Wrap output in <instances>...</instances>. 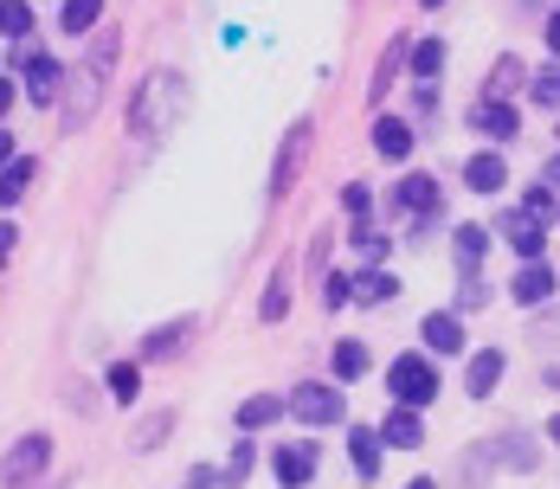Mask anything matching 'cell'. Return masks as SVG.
<instances>
[{
    "instance_id": "cell-37",
    "label": "cell",
    "mask_w": 560,
    "mask_h": 489,
    "mask_svg": "<svg viewBox=\"0 0 560 489\" xmlns=\"http://www.w3.org/2000/svg\"><path fill=\"white\" fill-rule=\"evenodd\" d=\"M522 213H528V219H541V225H555V219H560V200H555V187H548L541 174L528 181V200H522Z\"/></svg>"
},
{
    "instance_id": "cell-10",
    "label": "cell",
    "mask_w": 560,
    "mask_h": 489,
    "mask_svg": "<svg viewBox=\"0 0 560 489\" xmlns=\"http://www.w3.org/2000/svg\"><path fill=\"white\" fill-rule=\"evenodd\" d=\"M194 335H200V316H174V323L149 328V335L136 341V361H142V368H149V361H180Z\"/></svg>"
},
{
    "instance_id": "cell-11",
    "label": "cell",
    "mask_w": 560,
    "mask_h": 489,
    "mask_svg": "<svg viewBox=\"0 0 560 489\" xmlns=\"http://www.w3.org/2000/svg\"><path fill=\"white\" fill-rule=\"evenodd\" d=\"M368 142H374V155H381V162L406 167V162H412V149H419V129H412L406 116L381 109V116H374V129H368Z\"/></svg>"
},
{
    "instance_id": "cell-33",
    "label": "cell",
    "mask_w": 560,
    "mask_h": 489,
    "mask_svg": "<svg viewBox=\"0 0 560 489\" xmlns=\"http://www.w3.org/2000/svg\"><path fill=\"white\" fill-rule=\"evenodd\" d=\"M33 33H39L33 0H0V39H33Z\"/></svg>"
},
{
    "instance_id": "cell-39",
    "label": "cell",
    "mask_w": 560,
    "mask_h": 489,
    "mask_svg": "<svg viewBox=\"0 0 560 489\" xmlns=\"http://www.w3.org/2000/svg\"><path fill=\"white\" fill-rule=\"evenodd\" d=\"M354 303V277L348 271H323V310L336 316V310H348Z\"/></svg>"
},
{
    "instance_id": "cell-16",
    "label": "cell",
    "mask_w": 560,
    "mask_h": 489,
    "mask_svg": "<svg viewBox=\"0 0 560 489\" xmlns=\"http://www.w3.org/2000/svg\"><path fill=\"white\" fill-rule=\"evenodd\" d=\"M555 290H560V277L548 258H535V265H522L515 271V283H509V296L522 303V310H541V303H555Z\"/></svg>"
},
{
    "instance_id": "cell-18",
    "label": "cell",
    "mask_w": 560,
    "mask_h": 489,
    "mask_svg": "<svg viewBox=\"0 0 560 489\" xmlns=\"http://www.w3.org/2000/svg\"><path fill=\"white\" fill-rule=\"evenodd\" d=\"M374 374V354H368V341L361 335H341L336 348H329V381L336 386H354Z\"/></svg>"
},
{
    "instance_id": "cell-31",
    "label": "cell",
    "mask_w": 560,
    "mask_h": 489,
    "mask_svg": "<svg viewBox=\"0 0 560 489\" xmlns=\"http://www.w3.org/2000/svg\"><path fill=\"white\" fill-rule=\"evenodd\" d=\"M33 174H39L33 155H13V162L0 167V207H20V200H26V187H33Z\"/></svg>"
},
{
    "instance_id": "cell-8",
    "label": "cell",
    "mask_w": 560,
    "mask_h": 489,
    "mask_svg": "<svg viewBox=\"0 0 560 489\" xmlns=\"http://www.w3.org/2000/svg\"><path fill=\"white\" fill-rule=\"evenodd\" d=\"M65 71H71V65L39 46V53L13 71V78H20V97H26L33 109H58V97H65Z\"/></svg>"
},
{
    "instance_id": "cell-7",
    "label": "cell",
    "mask_w": 560,
    "mask_h": 489,
    "mask_svg": "<svg viewBox=\"0 0 560 489\" xmlns=\"http://www.w3.org/2000/svg\"><path fill=\"white\" fill-rule=\"evenodd\" d=\"M97 97H104V71H91V65H78V71H65V97H58V129L65 136H78L91 116H97Z\"/></svg>"
},
{
    "instance_id": "cell-46",
    "label": "cell",
    "mask_w": 560,
    "mask_h": 489,
    "mask_svg": "<svg viewBox=\"0 0 560 489\" xmlns=\"http://www.w3.org/2000/svg\"><path fill=\"white\" fill-rule=\"evenodd\" d=\"M13 155H20V149H13V136H7V123H0V167L13 162Z\"/></svg>"
},
{
    "instance_id": "cell-3",
    "label": "cell",
    "mask_w": 560,
    "mask_h": 489,
    "mask_svg": "<svg viewBox=\"0 0 560 489\" xmlns=\"http://www.w3.org/2000/svg\"><path fill=\"white\" fill-rule=\"evenodd\" d=\"M439 361L425 354V348H406V354H393L387 361V399L393 406H412V412H425L432 399H439Z\"/></svg>"
},
{
    "instance_id": "cell-6",
    "label": "cell",
    "mask_w": 560,
    "mask_h": 489,
    "mask_svg": "<svg viewBox=\"0 0 560 489\" xmlns=\"http://www.w3.org/2000/svg\"><path fill=\"white\" fill-rule=\"evenodd\" d=\"M46 470H52V432H26L0 457V489H33Z\"/></svg>"
},
{
    "instance_id": "cell-48",
    "label": "cell",
    "mask_w": 560,
    "mask_h": 489,
    "mask_svg": "<svg viewBox=\"0 0 560 489\" xmlns=\"http://www.w3.org/2000/svg\"><path fill=\"white\" fill-rule=\"evenodd\" d=\"M548 444H555V451H560V412H555V419H548Z\"/></svg>"
},
{
    "instance_id": "cell-13",
    "label": "cell",
    "mask_w": 560,
    "mask_h": 489,
    "mask_svg": "<svg viewBox=\"0 0 560 489\" xmlns=\"http://www.w3.org/2000/svg\"><path fill=\"white\" fill-rule=\"evenodd\" d=\"M497 232H503V245L515 252V258H522V265H535V258H548V225H541V219H528L522 207L497 219Z\"/></svg>"
},
{
    "instance_id": "cell-43",
    "label": "cell",
    "mask_w": 560,
    "mask_h": 489,
    "mask_svg": "<svg viewBox=\"0 0 560 489\" xmlns=\"http://www.w3.org/2000/svg\"><path fill=\"white\" fill-rule=\"evenodd\" d=\"M13 104H20V78H13V71H0V123L13 116Z\"/></svg>"
},
{
    "instance_id": "cell-32",
    "label": "cell",
    "mask_w": 560,
    "mask_h": 489,
    "mask_svg": "<svg viewBox=\"0 0 560 489\" xmlns=\"http://www.w3.org/2000/svg\"><path fill=\"white\" fill-rule=\"evenodd\" d=\"M104 386H110L116 406H136L142 399V361H110L104 368Z\"/></svg>"
},
{
    "instance_id": "cell-4",
    "label": "cell",
    "mask_w": 560,
    "mask_h": 489,
    "mask_svg": "<svg viewBox=\"0 0 560 489\" xmlns=\"http://www.w3.org/2000/svg\"><path fill=\"white\" fill-rule=\"evenodd\" d=\"M310 149H316V116H296V123L283 129L278 155H271V181H265V200H271V207H283V194H296Z\"/></svg>"
},
{
    "instance_id": "cell-29",
    "label": "cell",
    "mask_w": 560,
    "mask_h": 489,
    "mask_svg": "<svg viewBox=\"0 0 560 489\" xmlns=\"http://www.w3.org/2000/svg\"><path fill=\"white\" fill-rule=\"evenodd\" d=\"M445 58H451L445 39H412V58H406V71H412L419 84H439V78H445Z\"/></svg>"
},
{
    "instance_id": "cell-26",
    "label": "cell",
    "mask_w": 560,
    "mask_h": 489,
    "mask_svg": "<svg viewBox=\"0 0 560 489\" xmlns=\"http://www.w3.org/2000/svg\"><path fill=\"white\" fill-rule=\"evenodd\" d=\"M104 26V0H58V33L65 39H84Z\"/></svg>"
},
{
    "instance_id": "cell-47",
    "label": "cell",
    "mask_w": 560,
    "mask_h": 489,
    "mask_svg": "<svg viewBox=\"0 0 560 489\" xmlns=\"http://www.w3.org/2000/svg\"><path fill=\"white\" fill-rule=\"evenodd\" d=\"M399 489H439V477H412V484H399Z\"/></svg>"
},
{
    "instance_id": "cell-40",
    "label": "cell",
    "mask_w": 560,
    "mask_h": 489,
    "mask_svg": "<svg viewBox=\"0 0 560 489\" xmlns=\"http://www.w3.org/2000/svg\"><path fill=\"white\" fill-rule=\"evenodd\" d=\"M341 213L348 219H374V187H368V181H348V187H341Z\"/></svg>"
},
{
    "instance_id": "cell-9",
    "label": "cell",
    "mask_w": 560,
    "mask_h": 489,
    "mask_svg": "<svg viewBox=\"0 0 560 489\" xmlns=\"http://www.w3.org/2000/svg\"><path fill=\"white\" fill-rule=\"evenodd\" d=\"M316 470H323V444H316V438H283L278 451H271V477H278V489H310Z\"/></svg>"
},
{
    "instance_id": "cell-1",
    "label": "cell",
    "mask_w": 560,
    "mask_h": 489,
    "mask_svg": "<svg viewBox=\"0 0 560 489\" xmlns=\"http://www.w3.org/2000/svg\"><path fill=\"white\" fill-rule=\"evenodd\" d=\"M180 109H187V78L168 71V65H155V71L129 91V136H136L142 149H155L174 123H180Z\"/></svg>"
},
{
    "instance_id": "cell-19",
    "label": "cell",
    "mask_w": 560,
    "mask_h": 489,
    "mask_svg": "<svg viewBox=\"0 0 560 489\" xmlns=\"http://www.w3.org/2000/svg\"><path fill=\"white\" fill-rule=\"evenodd\" d=\"M464 187H470V194H483V200H490V194H503V187H509L503 149H477V155L464 162Z\"/></svg>"
},
{
    "instance_id": "cell-49",
    "label": "cell",
    "mask_w": 560,
    "mask_h": 489,
    "mask_svg": "<svg viewBox=\"0 0 560 489\" xmlns=\"http://www.w3.org/2000/svg\"><path fill=\"white\" fill-rule=\"evenodd\" d=\"M419 7H432V13H439V7H445V0H419Z\"/></svg>"
},
{
    "instance_id": "cell-2",
    "label": "cell",
    "mask_w": 560,
    "mask_h": 489,
    "mask_svg": "<svg viewBox=\"0 0 560 489\" xmlns=\"http://www.w3.org/2000/svg\"><path fill=\"white\" fill-rule=\"evenodd\" d=\"M387 213L406 219V238H425V232H439L445 225V187H439V174H399L387 187Z\"/></svg>"
},
{
    "instance_id": "cell-17",
    "label": "cell",
    "mask_w": 560,
    "mask_h": 489,
    "mask_svg": "<svg viewBox=\"0 0 560 489\" xmlns=\"http://www.w3.org/2000/svg\"><path fill=\"white\" fill-rule=\"evenodd\" d=\"M503 374H509L503 348H477V354H470V368H464V399H490V393L503 386Z\"/></svg>"
},
{
    "instance_id": "cell-21",
    "label": "cell",
    "mask_w": 560,
    "mask_h": 489,
    "mask_svg": "<svg viewBox=\"0 0 560 489\" xmlns=\"http://www.w3.org/2000/svg\"><path fill=\"white\" fill-rule=\"evenodd\" d=\"M483 457H490L497 470H535V464H541V451H535L528 432H503L497 444H483Z\"/></svg>"
},
{
    "instance_id": "cell-41",
    "label": "cell",
    "mask_w": 560,
    "mask_h": 489,
    "mask_svg": "<svg viewBox=\"0 0 560 489\" xmlns=\"http://www.w3.org/2000/svg\"><path fill=\"white\" fill-rule=\"evenodd\" d=\"M91 39H97V46H91V71H104V78H110V65H116V39H122V33H116V26H97Z\"/></svg>"
},
{
    "instance_id": "cell-27",
    "label": "cell",
    "mask_w": 560,
    "mask_h": 489,
    "mask_svg": "<svg viewBox=\"0 0 560 489\" xmlns=\"http://www.w3.org/2000/svg\"><path fill=\"white\" fill-rule=\"evenodd\" d=\"M412 39H419V33H393V39H387V53H381V65H374V104L387 97L393 78L406 71V58H412Z\"/></svg>"
},
{
    "instance_id": "cell-24",
    "label": "cell",
    "mask_w": 560,
    "mask_h": 489,
    "mask_svg": "<svg viewBox=\"0 0 560 489\" xmlns=\"http://www.w3.org/2000/svg\"><path fill=\"white\" fill-rule=\"evenodd\" d=\"M490 225H457L451 232V258H457V271H483V258H490Z\"/></svg>"
},
{
    "instance_id": "cell-30",
    "label": "cell",
    "mask_w": 560,
    "mask_h": 489,
    "mask_svg": "<svg viewBox=\"0 0 560 489\" xmlns=\"http://www.w3.org/2000/svg\"><path fill=\"white\" fill-rule=\"evenodd\" d=\"M290 290H296V277H290V265H278L271 283H265V296H258V323H283L290 316Z\"/></svg>"
},
{
    "instance_id": "cell-20",
    "label": "cell",
    "mask_w": 560,
    "mask_h": 489,
    "mask_svg": "<svg viewBox=\"0 0 560 489\" xmlns=\"http://www.w3.org/2000/svg\"><path fill=\"white\" fill-rule=\"evenodd\" d=\"M528 91V65H522V53H497V65L483 71V97H503V104H515Z\"/></svg>"
},
{
    "instance_id": "cell-5",
    "label": "cell",
    "mask_w": 560,
    "mask_h": 489,
    "mask_svg": "<svg viewBox=\"0 0 560 489\" xmlns=\"http://www.w3.org/2000/svg\"><path fill=\"white\" fill-rule=\"evenodd\" d=\"M290 419H303L310 432H329V426H348V399H341L336 381H296L290 393Z\"/></svg>"
},
{
    "instance_id": "cell-35",
    "label": "cell",
    "mask_w": 560,
    "mask_h": 489,
    "mask_svg": "<svg viewBox=\"0 0 560 489\" xmlns=\"http://www.w3.org/2000/svg\"><path fill=\"white\" fill-rule=\"evenodd\" d=\"M490 277L483 271H457V316H477V310H490Z\"/></svg>"
},
{
    "instance_id": "cell-22",
    "label": "cell",
    "mask_w": 560,
    "mask_h": 489,
    "mask_svg": "<svg viewBox=\"0 0 560 489\" xmlns=\"http://www.w3.org/2000/svg\"><path fill=\"white\" fill-rule=\"evenodd\" d=\"M381 451H387V444H381L374 426H348V464H354V477H361V484H374V477H381Z\"/></svg>"
},
{
    "instance_id": "cell-36",
    "label": "cell",
    "mask_w": 560,
    "mask_h": 489,
    "mask_svg": "<svg viewBox=\"0 0 560 489\" xmlns=\"http://www.w3.org/2000/svg\"><path fill=\"white\" fill-rule=\"evenodd\" d=\"M528 104H541V109H560V58L555 65H541V71H528V91H522Z\"/></svg>"
},
{
    "instance_id": "cell-28",
    "label": "cell",
    "mask_w": 560,
    "mask_h": 489,
    "mask_svg": "<svg viewBox=\"0 0 560 489\" xmlns=\"http://www.w3.org/2000/svg\"><path fill=\"white\" fill-rule=\"evenodd\" d=\"M252 470H258V444H252V432H238L232 451H225V464H220V489H245Z\"/></svg>"
},
{
    "instance_id": "cell-45",
    "label": "cell",
    "mask_w": 560,
    "mask_h": 489,
    "mask_svg": "<svg viewBox=\"0 0 560 489\" xmlns=\"http://www.w3.org/2000/svg\"><path fill=\"white\" fill-rule=\"evenodd\" d=\"M13 245H20V225H13V219H0V265L13 258Z\"/></svg>"
},
{
    "instance_id": "cell-12",
    "label": "cell",
    "mask_w": 560,
    "mask_h": 489,
    "mask_svg": "<svg viewBox=\"0 0 560 489\" xmlns=\"http://www.w3.org/2000/svg\"><path fill=\"white\" fill-rule=\"evenodd\" d=\"M470 136H483V142L503 149V142L522 136V109L503 104V97H477V104H470Z\"/></svg>"
},
{
    "instance_id": "cell-25",
    "label": "cell",
    "mask_w": 560,
    "mask_h": 489,
    "mask_svg": "<svg viewBox=\"0 0 560 489\" xmlns=\"http://www.w3.org/2000/svg\"><path fill=\"white\" fill-rule=\"evenodd\" d=\"M393 296H399V277L393 271H381V265L354 271V303H361V310H387Z\"/></svg>"
},
{
    "instance_id": "cell-44",
    "label": "cell",
    "mask_w": 560,
    "mask_h": 489,
    "mask_svg": "<svg viewBox=\"0 0 560 489\" xmlns=\"http://www.w3.org/2000/svg\"><path fill=\"white\" fill-rule=\"evenodd\" d=\"M541 46H548V58H560V7L541 20Z\"/></svg>"
},
{
    "instance_id": "cell-14",
    "label": "cell",
    "mask_w": 560,
    "mask_h": 489,
    "mask_svg": "<svg viewBox=\"0 0 560 489\" xmlns=\"http://www.w3.org/2000/svg\"><path fill=\"white\" fill-rule=\"evenodd\" d=\"M419 341H425L432 361H445V354H464V348H470V335H464V316H457V310H432V316L419 323Z\"/></svg>"
},
{
    "instance_id": "cell-23",
    "label": "cell",
    "mask_w": 560,
    "mask_h": 489,
    "mask_svg": "<svg viewBox=\"0 0 560 489\" xmlns=\"http://www.w3.org/2000/svg\"><path fill=\"white\" fill-rule=\"evenodd\" d=\"M283 412H290V399L283 393H252V399H238V432H265V426H278Z\"/></svg>"
},
{
    "instance_id": "cell-15",
    "label": "cell",
    "mask_w": 560,
    "mask_h": 489,
    "mask_svg": "<svg viewBox=\"0 0 560 489\" xmlns=\"http://www.w3.org/2000/svg\"><path fill=\"white\" fill-rule=\"evenodd\" d=\"M374 432H381L387 451H425V412H412V406H387Z\"/></svg>"
},
{
    "instance_id": "cell-42",
    "label": "cell",
    "mask_w": 560,
    "mask_h": 489,
    "mask_svg": "<svg viewBox=\"0 0 560 489\" xmlns=\"http://www.w3.org/2000/svg\"><path fill=\"white\" fill-rule=\"evenodd\" d=\"M412 116H419V123L439 116V84H419V91H412Z\"/></svg>"
},
{
    "instance_id": "cell-38",
    "label": "cell",
    "mask_w": 560,
    "mask_h": 489,
    "mask_svg": "<svg viewBox=\"0 0 560 489\" xmlns=\"http://www.w3.org/2000/svg\"><path fill=\"white\" fill-rule=\"evenodd\" d=\"M168 432H174V412H155V419H142V426L129 432V451H142V457H149V451H155Z\"/></svg>"
},
{
    "instance_id": "cell-34",
    "label": "cell",
    "mask_w": 560,
    "mask_h": 489,
    "mask_svg": "<svg viewBox=\"0 0 560 489\" xmlns=\"http://www.w3.org/2000/svg\"><path fill=\"white\" fill-rule=\"evenodd\" d=\"M348 245H354V252H361L368 265H381V258L393 252V232H381L374 219H354V232H348Z\"/></svg>"
},
{
    "instance_id": "cell-50",
    "label": "cell",
    "mask_w": 560,
    "mask_h": 489,
    "mask_svg": "<svg viewBox=\"0 0 560 489\" xmlns=\"http://www.w3.org/2000/svg\"><path fill=\"white\" fill-rule=\"evenodd\" d=\"M555 162H560V129H555Z\"/></svg>"
}]
</instances>
